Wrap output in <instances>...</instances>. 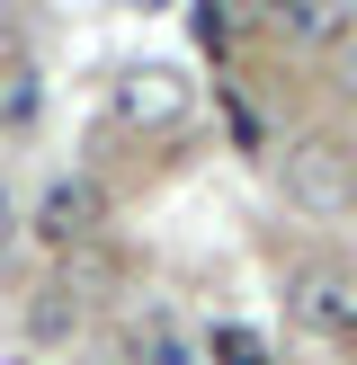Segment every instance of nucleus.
<instances>
[{
  "label": "nucleus",
  "mask_w": 357,
  "mask_h": 365,
  "mask_svg": "<svg viewBox=\"0 0 357 365\" xmlns=\"http://www.w3.org/2000/svg\"><path fill=\"white\" fill-rule=\"evenodd\" d=\"M286 312H295V330H313L321 348H357V267H295Z\"/></svg>",
  "instance_id": "2"
},
{
  "label": "nucleus",
  "mask_w": 357,
  "mask_h": 365,
  "mask_svg": "<svg viewBox=\"0 0 357 365\" xmlns=\"http://www.w3.org/2000/svg\"><path fill=\"white\" fill-rule=\"evenodd\" d=\"M134 356H152V365H188V348H178L170 330H152V339H134Z\"/></svg>",
  "instance_id": "9"
},
{
  "label": "nucleus",
  "mask_w": 357,
  "mask_h": 365,
  "mask_svg": "<svg viewBox=\"0 0 357 365\" xmlns=\"http://www.w3.org/2000/svg\"><path fill=\"white\" fill-rule=\"evenodd\" d=\"M71 321H81V303H63V285H54V294L36 303V339H63Z\"/></svg>",
  "instance_id": "7"
},
{
  "label": "nucleus",
  "mask_w": 357,
  "mask_h": 365,
  "mask_svg": "<svg viewBox=\"0 0 357 365\" xmlns=\"http://www.w3.org/2000/svg\"><path fill=\"white\" fill-rule=\"evenodd\" d=\"M99 223H107L99 178H54V187L36 196V241H45V250H81V241H99Z\"/></svg>",
  "instance_id": "3"
},
{
  "label": "nucleus",
  "mask_w": 357,
  "mask_h": 365,
  "mask_svg": "<svg viewBox=\"0 0 357 365\" xmlns=\"http://www.w3.org/2000/svg\"><path fill=\"white\" fill-rule=\"evenodd\" d=\"M277 178H286V196H295L303 214H348V205H357V152H348V143H331V134L286 143Z\"/></svg>",
  "instance_id": "1"
},
{
  "label": "nucleus",
  "mask_w": 357,
  "mask_h": 365,
  "mask_svg": "<svg viewBox=\"0 0 357 365\" xmlns=\"http://www.w3.org/2000/svg\"><path fill=\"white\" fill-rule=\"evenodd\" d=\"M277 27H286V45H313V53L357 45V9H339V0H295V9H277Z\"/></svg>",
  "instance_id": "4"
},
{
  "label": "nucleus",
  "mask_w": 357,
  "mask_h": 365,
  "mask_svg": "<svg viewBox=\"0 0 357 365\" xmlns=\"http://www.w3.org/2000/svg\"><path fill=\"white\" fill-rule=\"evenodd\" d=\"M27 116H36V71H0V125L18 134Z\"/></svg>",
  "instance_id": "6"
},
{
  "label": "nucleus",
  "mask_w": 357,
  "mask_h": 365,
  "mask_svg": "<svg viewBox=\"0 0 357 365\" xmlns=\"http://www.w3.org/2000/svg\"><path fill=\"white\" fill-rule=\"evenodd\" d=\"M339 89H348V107H357V63H348V81H339Z\"/></svg>",
  "instance_id": "11"
},
{
  "label": "nucleus",
  "mask_w": 357,
  "mask_h": 365,
  "mask_svg": "<svg viewBox=\"0 0 357 365\" xmlns=\"http://www.w3.org/2000/svg\"><path fill=\"white\" fill-rule=\"evenodd\" d=\"M170 107H178L170 71H134V81H125V116H170Z\"/></svg>",
  "instance_id": "5"
},
{
  "label": "nucleus",
  "mask_w": 357,
  "mask_h": 365,
  "mask_svg": "<svg viewBox=\"0 0 357 365\" xmlns=\"http://www.w3.org/2000/svg\"><path fill=\"white\" fill-rule=\"evenodd\" d=\"M0 223H9V196H0Z\"/></svg>",
  "instance_id": "12"
},
{
  "label": "nucleus",
  "mask_w": 357,
  "mask_h": 365,
  "mask_svg": "<svg viewBox=\"0 0 357 365\" xmlns=\"http://www.w3.org/2000/svg\"><path fill=\"white\" fill-rule=\"evenodd\" d=\"M214 356H223V365H268V348L250 330H214Z\"/></svg>",
  "instance_id": "8"
},
{
  "label": "nucleus",
  "mask_w": 357,
  "mask_h": 365,
  "mask_svg": "<svg viewBox=\"0 0 357 365\" xmlns=\"http://www.w3.org/2000/svg\"><path fill=\"white\" fill-rule=\"evenodd\" d=\"M196 36H206L214 53H223V45H232V18H223V9H196Z\"/></svg>",
  "instance_id": "10"
}]
</instances>
